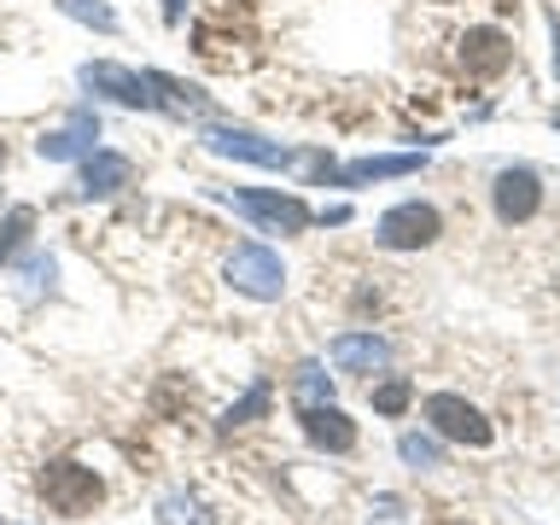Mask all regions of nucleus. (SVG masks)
<instances>
[{"instance_id":"17","label":"nucleus","mask_w":560,"mask_h":525,"mask_svg":"<svg viewBox=\"0 0 560 525\" xmlns=\"http://www.w3.org/2000/svg\"><path fill=\"white\" fill-rule=\"evenodd\" d=\"M409 397H415L409 380H385L380 392H374V409H380V415H402V409H409Z\"/></svg>"},{"instance_id":"5","label":"nucleus","mask_w":560,"mask_h":525,"mask_svg":"<svg viewBox=\"0 0 560 525\" xmlns=\"http://www.w3.org/2000/svg\"><path fill=\"white\" fill-rule=\"evenodd\" d=\"M205 147L222 152V158H240V164H262V170H287L292 152L280 147V140H262L252 129H234V122H217V129H205Z\"/></svg>"},{"instance_id":"18","label":"nucleus","mask_w":560,"mask_h":525,"mask_svg":"<svg viewBox=\"0 0 560 525\" xmlns=\"http://www.w3.org/2000/svg\"><path fill=\"white\" fill-rule=\"evenodd\" d=\"M269 409V385H252V392H245L234 409H228V427H240V420H252V415H262Z\"/></svg>"},{"instance_id":"1","label":"nucleus","mask_w":560,"mask_h":525,"mask_svg":"<svg viewBox=\"0 0 560 525\" xmlns=\"http://www.w3.org/2000/svg\"><path fill=\"white\" fill-rule=\"evenodd\" d=\"M42 497L52 514H94L100 497H105V485H100V472L94 467H77V462H52L42 472Z\"/></svg>"},{"instance_id":"22","label":"nucleus","mask_w":560,"mask_h":525,"mask_svg":"<svg viewBox=\"0 0 560 525\" xmlns=\"http://www.w3.org/2000/svg\"><path fill=\"white\" fill-rule=\"evenodd\" d=\"M555 70H560V35H555Z\"/></svg>"},{"instance_id":"20","label":"nucleus","mask_w":560,"mask_h":525,"mask_svg":"<svg viewBox=\"0 0 560 525\" xmlns=\"http://www.w3.org/2000/svg\"><path fill=\"white\" fill-rule=\"evenodd\" d=\"M402 462L432 467V462H438V444H432V438H402Z\"/></svg>"},{"instance_id":"15","label":"nucleus","mask_w":560,"mask_h":525,"mask_svg":"<svg viewBox=\"0 0 560 525\" xmlns=\"http://www.w3.org/2000/svg\"><path fill=\"white\" fill-rule=\"evenodd\" d=\"M415 170V158H362V164L345 170V182H380V175H402Z\"/></svg>"},{"instance_id":"14","label":"nucleus","mask_w":560,"mask_h":525,"mask_svg":"<svg viewBox=\"0 0 560 525\" xmlns=\"http://www.w3.org/2000/svg\"><path fill=\"white\" fill-rule=\"evenodd\" d=\"M30 228H35V210H30V205L7 210V222H0V262H12V257H18V245L30 240Z\"/></svg>"},{"instance_id":"24","label":"nucleus","mask_w":560,"mask_h":525,"mask_svg":"<svg viewBox=\"0 0 560 525\" xmlns=\"http://www.w3.org/2000/svg\"><path fill=\"white\" fill-rule=\"evenodd\" d=\"M555 122H560V117H555Z\"/></svg>"},{"instance_id":"6","label":"nucleus","mask_w":560,"mask_h":525,"mask_svg":"<svg viewBox=\"0 0 560 525\" xmlns=\"http://www.w3.org/2000/svg\"><path fill=\"white\" fill-rule=\"evenodd\" d=\"M82 82L94 88V94H112L117 105H140V112H158V105H164L152 77H135V70H122V65H82Z\"/></svg>"},{"instance_id":"11","label":"nucleus","mask_w":560,"mask_h":525,"mask_svg":"<svg viewBox=\"0 0 560 525\" xmlns=\"http://www.w3.org/2000/svg\"><path fill=\"white\" fill-rule=\"evenodd\" d=\"M304 432H310L322 450H339V455L357 444V427H350V420L332 409V402H304Z\"/></svg>"},{"instance_id":"12","label":"nucleus","mask_w":560,"mask_h":525,"mask_svg":"<svg viewBox=\"0 0 560 525\" xmlns=\"http://www.w3.org/2000/svg\"><path fill=\"white\" fill-rule=\"evenodd\" d=\"M332 362H339L345 374H374L385 362V339H374V332H339V339H332Z\"/></svg>"},{"instance_id":"13","label":"nucleus","mask_w":560,"mask_h":525,"mask_svg":"<svg viewBox=\"0 0 560 525\" xmlns=\"http://www.w3.org/2000/svg\"><path fill=\"white\" fill-rule=\"evenodd\" d=\"M467 65L485 70V77H490V70H502L508 65V42H502L497 30H472L467 35Z\"/></svg>"},{"instance_id":"23","label":"nucleus","mask_w":560,"mask_h":525,"mask_svg":"<svg viewBox=\"0 0 560 525\" xmlns=\"http://www.w3.org/2000/svg\"><path fill=\"white\" fill-rule=\"evenodd\" d=\"M0 158H7V152H0Z\"/></svg>"},{"instance_id":"19","label":"nucleus","mask_w":560,"mask_h":525,"mask_svg":"<svg viewBox=\"0 0 560 525\" xmlns=\"http://www.w3.org/2000/svg\"><path fill=\"white\" fill-rule=\"evenodd\" d=\"M164 525H205V508L192 497H170L164 502Z\"/></svg>"},{"instance_id":"7","label":"nucleus","mask_w":560,"mask_h":525,"mask_svg":"<svg viewBox=\"0 0 560 525\" xmlns=\"http://www.w3.org/2000/svg\"><path fill=\"white\" fill-rule=\"evenodd\" d=\"M427 420L444 438H455V444H472V450H485L490 444V427H485V415L472 409V402H462V397H432L427 402Z\"/></svg>"},{"instance_id":"4","label":"nucleus","mask_w":560,"mask_h":525,"mask_svg":"<svg viewBox=\"0 0 560 525\" xmlns=\"http://www.w3.org/2000/svg\"><path fill=\"white\" fill-rule=\"evenodd\" d=\"M438 234H444V217H438L432 205H397L385 210L374 240L385 245V252H420V245H432Z\"/></svg>"},{"instance_id":"10","label":"nucleus","mask_w":560,"mask_h":525,"mask_svg":"<svg viewBox=\"0 0 560 525\" xmlns=\"http://www.w3.org/2000/svg\"><path fill=\"white\" fill-rule=\"evenodd\" d=\"M129 175H135V164L122 152H88L82 158V192L88 199H105V192L129 187Z\"/></svg>"},{"instance_id":"16","label":"nucleus","mask_w":560,"mask_h":525,"mask_svg":"<svg viewBox=\"0 0 560 525\" xmlns=\"http://www.w3.org/2000/svg\"><path fill=\"white\" fill-rule=\"evenodd\" d=\"M59 12L82 18V24H94V30H117V12L105 7V0H59Z\"/></svg>"},{"instance_id":"9","label":"nucleus","mask_w":560,"mask_h":525,"mask_svg":"<svg viewBox=\"0 0 560 525\" xmlns=\"http://www.w3.org/2000/svg\"><path fill=\"white\" fill-rule=\"evenodd\" d=\"M94 135H100L94 112H77L65 129L42 135V158H52V164H65V158H88V152H94Z\"/></svg>"},{"instance_id":"21","label":"nucleus","mask_w":560,"mask_h":525,"mask_svg":"<svg viewBox=\"0 0 560 525\" xmlns=\"http://www.w3.org/2000/svg\"><path fill=\"white\" fill-rule=\"evenodd\" d=\"M182 7H187V0H164V18H170V24L182 18Z\"/></svg>"},{"instance_id":"2","label":"nucleus","mask_w":560,"mask_h":525,"mask_svg":"<svg viewBox=\"0 0 560 525\" xmlns=\"http://www.w3.org/2000/svg\"><path fill=\"white\" fill-rule=\"evenodd\" d=\"M228 199H234V210H245L252 222L275 228V234H304V228H310V205H304V199H292V192H269V187H234Z\"/></svg>"},{"instance_id":"3","label":"nucleus","mask_w":560,"mask_h":525,"mask_svg":"<svg viewBox=\"0 0 560 525\" xmlns=\"http://www.w3.org/2000/svg\"><path fill=\"white\" fill-rule=\"evenodd\" d=\"M228 280H234V292L245 298H280V287H287V262H280L269 245H240L234 257H228Z\"/></svg>"},{"instance_id":"8","label":"nucleus","mask_w":560,"mask_h":525,"mask_svg":"<svg viewBox=\"0 0 560 525\" xmlns=\"http://www.w3.org/2000/svg\"><path fill=\"white\" fill-rule=\"evenodd\" d=\"M537 205H542V187H537L532 170H502V175H497V217H502V222L537 217Z\"/></svg>"}]
</instances>
